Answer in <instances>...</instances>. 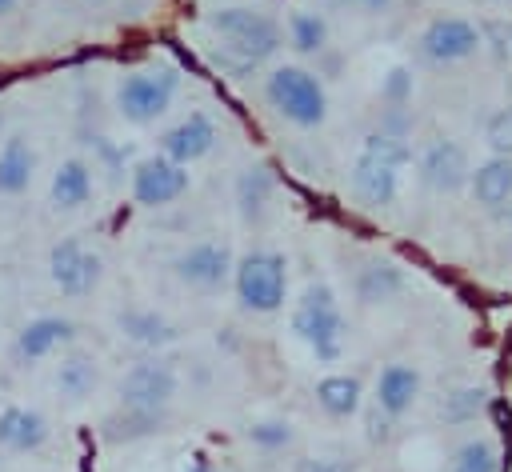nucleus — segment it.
Returning a JSON list of instances; mask_svg holds the SVG:
<instances>
[{
  "label": "nucleus",
  "mask_w": 512,
  "mask_h": 472,
  "mask_svg": "<svg viewBox=\"0 0 512 472\" xmlns=\"http://www.w3.org/2000/svg\"><path fill=\"white\" fill-rule=\"evenodd\" d=\"M232 248L228 244H220V240H196V244H188L176 260H172V268H176V276L188 284V288H200V292H212V288H220L224 280H232Z\"/></svg>",
  "instance_id": "9d476101"
},
{
  "label": "nucleus",
  "mask_w": 512,
  "mask_h": 472,
  "mask_svg": "<svg viewBox=\"0 0 512 472\" xmlns=\"http://www.w3.org/2000/svg\"><path fill=\"white\" fill-rule=\"evenodd\" d=\"M292 472H356V464H348L340 456H300L292 464Z\"/></svg>",
  "instance_id": "2f4dec72"
},
{
  "label": "nucleus",
  "mask_w": 512,
  "mask_h": 472,
  "mask_svg": "<svg viewBox=\"0 0 512 472\" xmlns=\"http://www.w3.org/2000/svg\"><path fill=\"white\" fill-rule=\"evenodd\" d=\"M264 100L296 128H320L328 120V92L316 72L300 64H280L264 80Z\"/></svg>",
  "instance_id": "7ed1b4c3"
},
{
  "label": "nucleus",
  "mask_w": 512,
  "mask_h": 472,
  "mask_svg": "<svg viewBox=\"0 0 512 472\" xmlns=\"http://www.w3.org/2000/svg\"><path fill=\"white\" fill-rule=\"evenodd\" d=\"M380 96H384L388 104H404V100L412 96V72H408L404 64H396V68L384 76V84H380Z\"/></svg>",
  "instance_id": "7c9ffc66"
},
{
  "label": "nucleus",
  "mask_w": 512,
  "mask_h": 472,
  "mask_svg": "<svg viewBox=\"0 0 512 472\" xmlns=\"http://www.w3.org/2000/svg\"><path fill=\"white\" fill-rule=\"evenodd\" d=\"M236 300L248 312H280L288 300V260L272 248H252L232 264Z\"/></svg>",
  "instance_id": "39448f33"
},
{
  "label": "nucleus",
  "mask_w": 512,
  "mask_h": 472,
  "mask_svg": "<svg viewBox=\"0 0 512 472\" xmlns=\"http://www.w3.org/2000/svg\"><path fill=\"white\" fill-rule=\"evenodd\" d=\"M480 404H484V392H480V388H460V392L448 396L444 416H448V420H468V416L480 412Z\"/></svg>",
  "instance_id": "c756f323"
},
{
  "label": "nucleus",
  "mask_w": 512,
  "mask_h": 472,
  "mask_svg": "<svg viewBox=\"0 0 512 472\" xmlns=\"http://www.w3.org/2000/svg\"><path fill=\"white\" fill-rule=\"evenodd\" d=\"M412 164V148L400 136L388 132H372L352 164V196L364 208H388L400 192V176Z\"/></svg>",
  "instance_id": "f257e3e1"
},
{
  "label": "nucleus",
  "mask_w": 512,
  "mask_h": 472,
  "mask_svg": "<svg viewBox=\"0 0 512 472\" xmlns=\"http://www.w3.org/2000/svg\"><path fill=\"white\" fill-rule=\"evenodd\" d=\"M92 192H96V180H92V168L84 164V160H64L56 172H52V188H48V196H52V204L56 208H64V212H76V208H84L88 200H92Z\"/></svg>",
  "instance_id": "6ab92c4d"
},
{
  "label": "nucleus",
  "mask_w": 512,
  "mask_h": 472,
  "mask_svg": "<svg viewBox=\"0 0 512 472\" xmlns=\"http://www.w3.org/2000/svg\"><path fill=\"white\" fill-rule=\"evenodd\" d=\"M176 72L172 68H136L120 80L116 88V112L144 128V124H156L168 108H172V96H176Z\"/></svg>",
  "instance_id": "423d86ee"
},
{
  "label": "nucleus",
  "mask_w": 512,
  "mask_h": 472,
  "mask_svg": "<svg viewBox=\"0 0 512 472\" xmlns=\"http://www.w3.org/2000/svg\"><path fill=\"white\" fill-rule=\"evenodd\" d=\"M96 380H100L96 360H92V356H80V352L68 356V360H60V368H56V388H60V396H68V400L92 396Z\"/></svg>",
  "instance_id": "b1692460"
},
{
  "label": "nucleus",
  "mask_w": 512,
  "mask_h": 472,
  "mask_svg": "<svg viewBox=\"0 0 512 472\" xmlns=\"http://www.w3.org/2000/svg\"><path fill=\"white\" fill-rule=\"evenodd\" d=\"M272 192H276V180H272V172L264 164H248L240 172V180H236V204H240L244 216H260L268 208Z\"/></svg>",
  "instance_id": "5701e85b"
},
{
  "label": "nucleus",
  "mask_w": 512,
  "mask_h": 472,
  "mask_svg": "<svg viewBox=\"0 0 512 472\" xmlns=\"http://www.w3.org/2000/svg\"><path fill=\"white\" fill-rule=\"evenodd\" d=\"M32 172H36V152H32V144H28V136L12 132V136L0 144V196H20V192H28Z\"/></svg>",
  "instance_id": "a211bd4d"
},
{
  "label": "nucleus",
  "mask_w": 512,
  "mask_h": 472,
  "mask_svg": "<svg viewBox=\"0 0 512 472\" xmlns=\"http://www.w3.org/2000/svg\"><path fill=\"white\" fill-rule=\"evenodd\" d=\"M216 148V120L208 116V112H188L184 120H176L164 136H160V156H168V160H176V164H196V160H204L208 152Z\"/></svg>",
  "instance_id": "f8f14e48"
},
{
  "label": "nucleus",
  "mask_w": 512,
  "mask_h": 472,
  "mask_svg": "<svg viewBox=\"0 0 512 472\" xmlns=\"http://www.w3.org/2000/svg\"><path fill=\"white\" fill-rule=\"evenodd\" d=\"M48 440V420L36 408H4L0 412V448L8 452H36Z\"/></svg>",
  "instance_id": "dca6fc26"
},
{
  "label": "nucleus",
  "mask_w": 512,
  "mask_h": 472,
  "mask_svg": "<svg viewBox=\"0 0 512 472\" xmlns=\"http://www.w3.org/2000/svg\"><path fill=\"white\" fill-rule=\"evenodd\" d=\"M192 176L184 164L168 160V156H144L136 168H132V200L140 208H168L176 204L184 192H188Z\"/></svg>",
  "instance_id": "0eeeda50"
},
{
  "label": "nucleus",
  "mask_w": 512,
  "mask_h": 472,
  "mask_svg": "<svg viewBox=\"0 0 512 472\" xmlns=\"http://www.w3.org/2000/svg\"><path fill=\"white\" fill-rule=\"evenodd\" d=\"M344 312L328 284H308L292 304V332L308 344L320 364H336L344 356Z\"/></svg>",
  "instance_id": "f03ea898"
},
{
  "label": "nucleus",
  "mask_w": 512,
  "mask_h": 472,
  "mask_svg": "<svg viewBox=\"0 0 512 472\" xmlns=\"http://www.w3.org/2000/svg\"><path fill=\"white\" fill-rule=\"evenodd\" d=\"M484 140H488L492 156H512V104L488 116V124H484Z\"/></svg>",
  "instance_id": "c85d7f7f"
},
{
  "label": "nucleus",
  "mask_w": 512,
  "mask_h": 472,
  "mask_svg": "<svg viewBox=\"0 0 512 472\" xmlns=\"http://www.w3.org/2000/svg\"><path fill=\"white\" fill-rule=\"evenodd\" d=\"M408 288V276L388 264V260H368L360 272H356V300L376 308V304H392L400 292Z\"/></svg>",
  "instance_id": "f3484780"
},
{
  "label": "nucleus",
  "mask_w": 512,
  "mask_h": 472,
  "mask_svg": "<svg viewBox=\"0 0 512 472\" xmlns=\"http://www.w3.org/2000/svg\"><path fill=\"white\" fill-rule=\"evenodd\" d=\"M288 44L296 52H324V44H328L324 16H316V12H292L288 16Z\"/></svg>",
  "instance_id": "a878e982"
},
{
  "label": "nucleus",
  "mask_w": 512,
  "mask_h": 472,
  "mask_svg": "<svg viewBox=\"0 0 512 472\" xmlns=\"http://www.w3.org/2000/svg\"><path fill=\"white\" fill-rule=\"evenodd\" d=\"M180 388V376L164 360H140L124 372L120 380V404L124 408H144V412H164Z\"/></svg>",
  "instance_id": "6e6552de"
},
{
  "label": "nucleus",
  "mask_w": 512,
  "mask_h": 472,
  "mask_svg": "<svg viewBox=\"0 0 512 472\" xmlns=\"http://www.w3.org/2000/svg\"><path fill=\"white\" fill-rule=\"evenodd\" d=\"M244 436H248L256 448L276 452V448H288V444H292V424H288V420H256V424H248Z\"/></svg>",
  "instance_id": "cd10ccee"
},
{
  "label": "nucleus",
  "mask_w": 512,
  "mask_h": 472,
  "mask_svg": "<svg viewBox=\"0 0 512 472\" xmlns=\"http://www.w3.org/2000/svg\"><path fill=\"white\" fill-rule=\"evenodd\" d=\"M100 272H104L100 256L80 240H60L48 252V276L64 296H88L100 284Z\"/></svg>",
  "instance_id": "1a4fd4ad"
},
{
  "label": "nucleus",
  "mask_w": 512,
  "mask_h": 472,
  "mask_svg": "<svg viewBox=\"0 0 512 472\" xmlns=\"http://www.w3.org/2000/svg\"><path fill=\"white\" fill-rule=\"evenodd\" d=\"M452 472H496V448L488 440H468L452 456Z\"/></svg>",
  "instance_id": "bb28decb"
},
{
  "label": "nucleus",
  "mask_w": 512,
  "mask_h": 472,
  "mask_svg": "<svg viewBox=\"0 0 512 472\" xmlns=\"http://www.w3.org/2000/svg\"><path fill=\"white\" fill-rule=\"evenodd\" d=\"M468 184H472V196L484 208L508 204V196H512V156H488L484 164L472 168Z\"/></svg>",
  "instance_id": "aec40b11"
},
{
  "label": "nucleus",
  "mask_w": 512,
  "mask_h": 472,
  "mask_svg": "<svg viewBox=\"0 0 512 472\" xmlns=\"http://www.w3.org/2000/svg\"><path fill=\"white\" fill-rule=\"evenodd\" d=\"M420 44L432 60L456 64V60H468L480 48V28L464 16H432L420 32Z\"/></svg>",
  "instance_id": "9b49d317"
},
{
  "label": "nucleus",
  "mask_w": 512,
  "mask_h": 472,
  "mask_svg": "<svg viewBox=\"0 0 512 472\" xmlns=\"http://www.w3.org/2000/svg\"><path fill=\"white\" fill-rule=\"evenodd\" d=\"M360 400H364V388H360V380L348 376V372H328V376L316 384V404H320L328 416H336V420L356 416V412H360Z\"/></svg>",
  "instance_id": "4be33fe9"
},
{
  "label": "nucleus",
  "mask_w": 512,
  "mask_h": 472,
  "mask_svg": "<svg viewBox=\"0 0 512 472\" xmlns=\"http://www.w3.org/2000/svg\"><path fill=\"white\" fill-rule=\"evenodd\" d=\"M472 176V164H468V152L464 144L456 140H436L424 148L420 156V180L432 188V192H460Z\"/></svg>",
  "instance_id": "ddd939ff"
},
{
  "label": "nucleus",
  "mask_w": 512,
  "mask_h": 472,
  "mask_svg": "<svg viewBox=\"0 0 512 472\" xmlns=\"http://www.w3.org/2000/svg\"><path fill=\"white\" fill-rule=\"evenodd\" d=\"M420 396V372L412 364H384L376 376V404L384 416H404Z\"/></svg>",
  "instance_id": "2eb2a0df"
},
{
  "label": "nucleus",
  "mask_w": 512,
  "mask_h": 472,
  "mask_svg": "<svg viewBox=\"0 0 512 472\" xmlns=\"http://www.w3.org/2000/svg\"><path fill=\"white\" fill-rule=\"evenodd\" d=\"M208 28L220 36L224 52L240 56L244 64L268 60L284 44V28L260 8H220V12L208 16Z\"/></svg>",
  "instance_id": "20e7f679"
},
{
  "label": "nucleus",
  "mask_w": 512,
  "mask_h": 472,
  "mask_svg": "<svg viewBox=\"0 0 512 472\" xmlns=\"http://www.w3.org/2000/svg\"><path fill=\"white\" fill-rule=\"evenodd\" d=\"M16 4H20V0H0V16H8V12L16 8Z\"/></svg>",
  "instance_id": "f704fd0d"
},
{
  "label": "nucleus",
  "mask_w": 512,
  "mask_h": 472,
  "mask_svg": "<svg viewBox=\"0 0 512 472\" xmlns=\"http://www.w3.org/2000/svg\"><path fill=\"white\" fill-rule=\"evenodd\" d=\"M76 336V324L68 320V316H36V320H28L20 332H16V356L20 360H44V356H52L60 344H68Z\"/></svg>",
  "instance_id": "4468645a"
},
{
  "label": "nucleus",
  "mask_w": 512,
  "mask_h": 472,
  "mask_svg": "<svg viewBox=\"0 0 512 472\" xmlns=\"http://www.w3.org/2000/svg\"><path fill=\"white\" fill-rule=\"evenodd\" d=\"M116 324L132 344H144V348H164L176 340V324L160 316L156 308H128L116 316Z\"/></svg>",
  "instance_id": "412c9836"
},
{
  "label": "nucleus",
  "mask_w": 512,
  "mask_h": 472,
  "mask_svg": "<svg viewBox=\"0 0 512 472\" xmlns=\"http://www.w3.org/2000/svg\"><path fill=\"white\" fill-rule=\"evenodd\" d=\"M188 472H224V468H212V464H208V460H204V456H196V464H192V468H188Z\"/></svg>",
  "instance_id": "72a5a7b5"
},
{
  "label": "nucleus",
  "mask_w": 512,
  "mask_h": 472,
  "mask_svg": "<svg viewBox=\"0 0 512 472\" xmlns=\"http://www.w3.org/2000/svg\"><path fill=\"white\" fill-rule=\"evenodd\" d=\"M332 4H340V8H352V12H364V16H376V12H384L392 0H332Z\"/></svg>",
  "instance_id": "473e14b6"
},
{
  "label": "nucleus",
  "mask_w": 512,
  "mask_h": 472,
  "mask_svg": "<svg viewBox=\"0 0 512 472\" xmlns=\"http://www.w3.org/2000/svg\"><path fill=\"white\" fill-rule=\"evenodd\" d=\"M160 420H164V412H144V408H124L120 404V412H112L104 420V436L108 440H136V436L156 432Z\"/></svg>",
  "instance_id": "393cba45"
}]
</instances>
